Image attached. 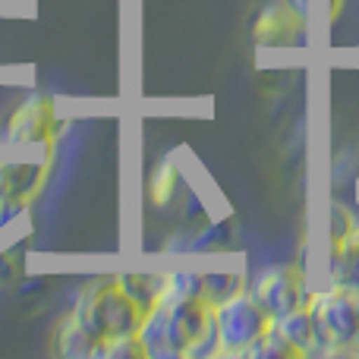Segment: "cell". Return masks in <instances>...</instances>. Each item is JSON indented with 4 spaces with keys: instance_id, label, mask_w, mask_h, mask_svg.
<instances>
[{
    "instance_id": "1",
    "label": "cell",
    "mask_w": 359,
    "mask_h": 359,
    "mask_svg": "<svg viewBox=\"0 0 359 359\" xmlns=\"http://www.w3.org/2000/svg\"><path fill=\"white\" fill-rule=\"evenodd\" d=\"M208 325L211 306L205 299H161L149 309L136 337L145 359H183Z\"/></svg>"
},
{
    "instance_id": "2",
    "label": "cell",
    "mask_w": 359,
    "mask_h": 359,
    "mask_svg": "<svg viewBox=\"0 0 359 359\" xmlns=\"http://www.w3.org/2000/svg\"><path fill=\"white\" fill-rule=\"evenodd\" d=\"M73 316L101 341L139 334L149 312L117 284V278H98L82 287L73 306Z\"/></svg>"
},
{
    "instance_id": "3",
    "label": "cell",
    "mask_w": 359,
    "mask_h": 359,
    "mask_svg": "<svg viewBox=\"0 0 359 359\" xmlns=\"http://www.w3.org/2000/svg\"><path fill=\"white\" fill-rule=\"evenodd\" d=\"M312 328H316V353L353 350L359 334V299L356 293L331 287L322 293H309Z\"/></svg>"
},
{
    "instance_id": "4",
    "label": "cell",
    "mask_w": 359,
    "mask_h": 359,
    "mask_svg": "<svg viewBox=\"0 0 359 359\" xmlns=\"http://www.w3.org/2000/svg\"><path fill=\"white\" fill-rule=\"evenodd\" d=\"M211 318L221 341V356H246V350L268 331L271 318L252 297V290H240L224 303L211 306Z\"/></svg>"
},
{
    "instance_id": "5",
    "label": "cell",
    "mask_w": 359,
    "mask_h": 359,
    "mask_svg": "<svg viewBox=\"0 0 359 359\" xmlns=\"http://www.w3.org/2000/svg\"><path fill=\"white\" fill-rule=\"evenodd\" d=\"M57 111L54 101L41 98V95H32L22 104L13 111L10 123H6V145H16V149H32V145H44L48 151H54V139H57Z\"/></svg>"
},
{
    "instance_id": "6",
    "label": "cell",
    "mask_w": 359,
    "mask_h": 359,
    "mask_svg": "<svg viewBox=\"0 0 359 359\" xmlns=\"http://www.w3.org/2000/svg\"><path fill=\"white\" fill-rule=\"evenodd\" d=\"M252 297L262 303L268 318H280L297 306H306L309 299V287H306V274L297 265H280L265 271L252 287Z\"/></svg>"
},
{
    "instance_id": "7",
    "label": "cell",
    "mask_w": 359,
    "mask_h": 359,
    "mask_svg": "<svg viewBox=\"0 0 359 359\" xmlns=\"http://www.w3.org/2000/svg\"><path fill=\"white\" fill-rule=\"evenodd\" d=\"M50 174V151L32 161H0V205H29Z\"/></svg>"
},
{
    "instance_id": "8",
    "label": "cell",
    "mask_w": 359,
    "mask_h": 359,
    "mask_svg": "<svg viewBox=\"0 0 359 359\" xmlns=\"http://www.w3.org/2000/svg\"><path fill=\"white\" fill-rule=\"evenodd\" d=\"M48 350L50 356H60V359H92L101 350V337H95L69 309V316H63V322L50 334Z\"/></svg>"
},
{
    "instance_id": "9",
    "label": "cell",
    "mask_w": 359,
    "mask_h": 359,
    "mask_svg": "<svg viewBox=\"0 0 359 359\" xmlns=\"http://www.w3.org/2000/svg\"><path fill=\"white\" fill-rule=\"evenodd\" d=\"M303 32H306V22L293 19L290 13L274 0V4H268L265 10H262L259 22H255V41H259L262 48H280V44H297L299 38H303Z\"/></svg>"
},
{
    "instance_id": "10",
    "label": "cell",
    "mask_w": 359,
    "mask_h": 359,
    "mask_svg": "<svg viewBox=\"0 0 359 359\" xmlns=\"http://www.w3.org/2000/svg\"><path fill=\"white\" fill-rule=\"evenodd\" d=\"M331 287L359 293V224L334 240V259H331Z\"/></svg>"
},
{
    "instance_id": "11",
    "label": "cell",
    "mask_w": 359,
    "mask_h": 359,
    "mask_svg": "<svg viewBox=\"0 0 359 359\" xmlns=\"http://www.w3.org/2000/svg\"><path fill=\"white\" fill-rule=\"evenodd\" d=\"M271 325L280 331V334H284V341L290 344V347L297 350L299 356L316 353V328H312L309 299H306V306H297V309H290L287 316L274 318Z\"/></svg>"
},
{
    "instance_id": "12",
    "label": "cell",
    "mask_w": 359,
    "mask_h": 359,
    "mask_svg": "<svg viewBox=\"0 0 359 359\" xmlns=\"http://www.w3.org/2000/svg\"><path fill=\"white\" fill-rule=\"evenodd\" d=\"M117 284L142 306L145 312L158 306L168 290V274H117Z\"/></svg>"
},
{
    "instance_id": "13",
    "label": "cell",
    "mask_w": 359,
    "mask_h": 359,
    "mask_svg": "<svg viewBox=\"0 0 359 359\" xmlns=\"http://www.w3.org/2000/svg\"><path fill=\"white\" fill-rule=\"evenodd\" d=\"M240 290H246V280H243V274H227V271H221V274H202V299L208 306H217V303H224L227 297H233V293H240Z\"/></svg>"
},
{
    "instance_id": "14",
    "label": "cell",
    "mask_w": 359,
    "mask_h": 359,
    "mask_svg": "<svg viewBox=\"0 0 359 359\" xmlns=\"http://www.w3.org/2000/svg\"><path fill=\"white\" fill-rule=\"evenodd\" d=\"M246 356H259V359H290V356H299V353L284 341V334H280L274 325H268V331L252 344V347L246 350Z\"/></svg>"
},
{
    "instance_id": "15",
    "label": "cell",
    "mask_w": 359,
    "mask_h": 359,
    "mask_svg": "<svg viewBox=\"0 0 359 359\" xmlns=\"http://www.w3.org/2000/svg\"><path fill=\"white\" fill-rule=\"evenodd\" d=\"M164 299H202V274H196V271L168 274Z\"/></svg>"
},
{
    "instance_id": "16",
    "label": "cell",
    "mask_w": 359,
    "mask_h": 359,
    "mask_svg": "<svg viewBox=\"0 0 359 359\" xmlns=\"http://www.w3.org/2000/svg\"><path fill=\"white\" fill-rule=\"evenodd\" d=\"M177 183H180L177 168H174L170 161H164L161 168L155 170L151 183H149V196H151V202H155V205H168L170 198H174V192H177Z\"/></svg>"
},
{
    "instance_id": "17",
    "label": "cell",
    "mask_w": 359,
    "mask_h": 359,
    "mask_svg": "<svg viewBox=\"0 0 359 359\" xmlns=\"http://www.w3.org/2000/svg\"><path fill=\"white\" fill-rule=\"evenodd\" d=\"M98 359H145V350H142V344H139L136 334L111 337V341H101Z\"/></svg>"
},
{
    "instance_id": "18",
    "label": "cell",
    "mask_w": 359,
    "mask_h": 359,
    "mask_svg": "<svg viewBox=\"0 0 359 359\" xmlns=\"http://www.w3.org/2000/svg\"><path fill=\"white\" fill-rule=\"evenodd\" d=\"M278 4L284 6L293 19H299V22H306V19H309V0H278Z\"/></svg>"
}]
</instances>
